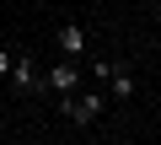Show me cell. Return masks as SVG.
Instances as JSON below:
<instances>
[{"label":"cell","mask_w":161,"mask_h":145,"mask_svg":"<svg viewBox=\"0 0 161 145\" xmlns=\"http://www.w3.org/2000/svg\"><path fill=\"white\" fill-rule=\"evenodd\" d=\"M113 70H118V64H113V59H97V64H92V81H97V86H102V81H108V75H113Z\"/></svg>","instance_id":"52a82bcc"},{"label":"cell","mask_w":161,"mask_h":145,"mask_svg":"<svg viewBox=\"0 0 161 145\" xmlns=\"http://www.w3.org/2000/svg\"><path fill=\"white\" fill-rule=\"evenodd\" d=\"M43 86V75H38V59L27 54V48H16V64H11V92H22V97H32Z\"/></svg>","instance_id":"3957f363"},{"label":"cell","mask_w":161,"mask_h":145,"mask_svg":"<svg viewBox=\"0 0 161 145\" xmlns=\"http://www.w3.org/2000/svg\"><path fill=\"white\" fill-rule=\"evenodd\" d=\"M54 43H59V54H64V59H80V54H86V27H80V22H59Z\"/></svg>","instance_id":"277c9868"},{"label":"cell","mask_w":161,"mask_h":145,"mask_svg":"<svg viewBox=\"0 0 161 145\" xmlns=\"http://www.w3.org/2000/svg\"><path fill=\"white\" fill-rule=\"evenodd\" d=\"M43 81H48V92L64 102V97H75L80 86H86V70H80V59H64V54H59V59L43 70Z\"/></svg>","instance_id":"7a4b0ae2"},{"label":"cell","mask_w":161,"mask_h":145,"mask_svg":"<svg viewBox=\"0 0 161 145\" xmlns=\"http://www.w3.org/2000/svg\"><path fill=\"white\" fill-rule=\"evenodd\" d=\"M11 64H16V48L0 43V81H11Z\"/></svg>","instance_id":"8992f818"},{"label":"cell","mask_w":161,"mask_h":145,"mask_svg":"<svg viewBox=\"0 0 161 145\" xmlns=\"http://www.w3.org/2000/svg\"><path fill=\"white\" fill-rule=\"evenodd\" d=\"M102 86H108V97H118V102H129V97H134V75H129V70H113Z\"/></svg>","instance_id":"5b68a950"},{"label":"cell","mask_w":161,"mask_h":145,"mask_svg":"<svg viewBox=\"0 0 161 145\" xmlns=\"http://www.w3.org/2000/svg\"><path fill=\"white\" fill-rule=\"evenodd\" d=\"M59 108H64V118H70V124H80V129H86V124H97V118L108 113V92L80 86V92H75V97H64Z\"/></svg>","instance_id":"6da1fadb"}]
</instances>
